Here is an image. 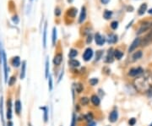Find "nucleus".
I'll return each mask as SVG.
<instances>
[{"mask_svg":"<svg viewBox=\"0 0 152 126\" xmlns=\"http://www.w3.org/2000/svg\"><path fill=\"white\" fill-rule=\"evenodd\" d=\"M134 86L139 92H141V93L145 92V93L146 91L151 86L149 76L142 74L141 75L136 77V79L134 80Z\"/></svg>","mask_w":152,"mask_h":126,"instance_id":"nucleus-1","label":"nucleus"},{"mask_svg":"<svg viewBox=\"0 0 152 126\" xmlns=\"http://www.w3.org/2000/svg\"><path fill=\"white\" fill-rule=\"evenodd\" d=\"M2 64H3V67L4 81L7 82L8 81V72H9V69H8V63H7V56H6V53L3 51V49L2 51Z\"/></svg>","mask_w":152,"mask_h":126,"instance_id":"nucleus-2","label":"nucleus"},{"mask_svg":"<svg viewBox=\"0 0 152 126\" xmlns=\"http://www.w3.org/2000/svg\"><path fill=\"white\" fill-rule=\"evenodd\" d=\"M142 74H144V69L141 67L132 68L128 71V75L131 77H138V76L141 75Z\"/></svg>","mask_w":152,"mask_h":126,"instance_id":"nucleus-3","label":"nucleus"},{"mask_svg":"<svg viewBox=\"0 0 152 126\" xmlns=\"http://www.w3.org/2000/svg\"><path fill=\"white\" fill-rule=\"evenodd\" d=\"M151 27L152 22H150V21L144 22V23L140 26V27L139 28V30H138V32H137V35H140V34H142V33H144V32L149 31Z\"/></svg>","mask_w":152,"mask_h":126,"instance_id":"nucleus-4","label":"nucleus"},{"mask_svg":"<svg viewBox=\"0 0 152 126\" xmlns=\"http://www.w3.org/2000/svg\"><path fill=\"white\" fill-rule=\"evenodd\" d=\"M93 54H94V53H93V50L91 49V47L86 48L85 50L84 53H83V59H84V60L86 61V62L90 61L91 59H92V57H93Z\"/></svg>","mask_w":152,"mask_h":126,"instance_id":"nucleus-5","label":"nucleus"},{"mask_svg":"<svg viewBox=\"0 0 152 126\" xmlns=\"http://www.w3.org/2000/svg\"><path fill=\"white\" fill-rule=\"evenodd\" d=\"M140 44H141V39H140L139 37H136V38L133 41V42L131 43L130 47L128 48V53H132L133 51H135Z\"/></svg>","mask_w":152,"mask_h":126,"instance_id":"nucleus-6","label":"nucleus"},{"mask_svg":"<svg viewBox=\"0 0 152 126\" xmlns=\"http://www.w3.org/2000/svg\"><path fill=\"white\" fill-rule=\"evenodd\" d=\"M95 42L98 46H102V45H104V43L106 42V39L100 33H96L95 35Z\"/></svg>","mask_w":152,"mask_h":126,"instance_id":"nucleus-7","label":"nucleus"},{"mask_svg":"<svg viewBox=\"0 0 152 126\" xmlns=\"http://www.w3.org/2000/svg\"><path fill=\"white\" fill-rule=\"evenodd\" d=\"M6 117L8 120H11L12 119V102L11 100L7 101V111H6Z\"/></svg>","mask_w":152,"mask_h":126,"instance_id":"nucleus-8","label":"nucleus"},{"mask_svg":"<svg viewBox=\"0 0 152 126\" xmlns=\"http://www.w3.org/2000/svg\"><path fill=\"white\" fill-rule=\"evenodd\" d=\"M118 119V113L117 110L112 111L108 116V120L111 122V123H115L117 122V120Z\"/></svg>","mask_w":152,"mask_h":126,"instance_id":"nucleus-9","label":"nucleus"},{"mask_svg":"<svg viewBox=\"0 0 152 126\" xmlns=\"http://www.w3.org/2000/svg\"><path fill=\"white\" fill-rule=\"evenodd\" d=\"M114 60V51L112 48H110L107 52V55L106 57V59H105V62L106 63H112Z\"/></svg>","mask_w":152,"mask_h":126,"instance_id":"nucleus-10","label":"nucleus"},{"mask_svg":"<svg viewBox=\"0 0 152 126\" xmlns=\"http://www.w3.org/2000/svg\"><path fill=\"white\" fill-rule=\"evenodd\" d=\"M86 19V9L85 6H83L81 8V12H80V15L79 18V24H82Z\"/></svg>","mask_w":152,"mask_h":126,"instance_id":"nucleus-11","label":"nucleus"},{"mask_svg":"<svg viewBox=\"0 0 152 126\" xmlns=\"http://www.w3.org/2000/svg\"><path fill=\"white\" fill-rule=\"evenodd\" d=\"M91 102H92V104L94 106H96V107H98L101 104V99H100V97L97 95H92L91 97Z\"/></svg>","mask_w":152,"mask_h":126,"instance_id":"nucleus-12","label":"nucleus"},{"mask_svg":"<svg viewBox=\"0 0 152 126\" xmlns=\"http://www.w3.org/2000/svg\"><path fill=\"white\" fill-rule=\"evenodd\" d=\"M15 113L17 115H20V113L22 110V104H21V102L20 100H16L15 102Z\"/></svg>","mask_w":152,"mask_h":126,"instance_id":"nucleus-13","label":"nucleus"},{"mask_svg":"<svg viewBox=\"0 0 152 126\" xmlns=\"http://www.w3.org/2000/svg\"><path fill=\"white\" fill-rule=\"evenodd\" d=\"M62 62H63V54L62 53H57L54 56V59H53L54 65L59 66V65H60L61 63H62Z\"/></svg>","mask_w":152,"mask_h":126,"instance_id":"nucleus-14","label":"nucleus"},{"mask_svg":"<svg viewBox=\"0 0 152 126\" xmlns=\"http://www.w3.org/2000/svg\"><path fill=\"white\" fill-rule=\"evenodd\" d=\"M40 109L43 111V120H44V122L47 123L48 119H49V115H48L49 108H48V107H41Z\"/></svg>","mask_w":152,"mask_h":126,"instance_id":"nucleus-15","label":"nucleus"},{"mask_svg":"<svg viewBox=\"0 0 152 126\" xmlns=\"http://www.w3.org/2000/svg\"><path fill=\"white\" fill-rule=\"evenodd\" d=\"M26 62L23 61L21 64V69H20V78L21 80L25 79L26 77Z\"/></svg>","mask_w":152,"mask_h":126,"instance_id":"nucleus-16","label":"nucleus"},{"mask_svg":"<svg viewBox=\"0 0 152 126\" xmlns=\"http://www.w3.org/2000/svg\"><path fill=\"white\" fill-rule=\"evenodd\" d=\"M46 32H47V23L45 22L44 28H43V36H42V45L44 48L46 47Z\"/></svg>","mask_w":152,"mask_h":126,"instance_id":"nucleus-17","label":"nucleus"},{"mask_svg":"<svg viewBox=\"0 0 152 126\" xmlns=\"http://www.w3.org/2000/svg\"><path fill=\"white\" fill-rule=\"evenodd\" d=\"M146 10H147V3H142L138 9V15H143L146 12Z\"/></svg>","mask_w":152,"mask_h":126,"instance_id":"nucleus-18","label":"nucleus"},{"mask_svg":"<svg viewBox=\"0 0 152 126\" xmlns=\"http://www.w3.org/2000/svg\"><path fill=\"white\" fill-rule=\"evenodd\" d=\"M12 65L15 67V68H18L20 67V65L21 64V61H20V58L19 56H15L12 59V61H11Z\"/></svg>","mask_w":152,"mask_h":126,"instance_id":"nucleus-19","label":"nucleus"},{"mask_svg":"<svg viewBox=\"0 0 152 126\" xmlns=\"http://www.w3.org/2000/svg\"><path fill=\"white\" fill-rule=\"evenodd\" d=\"M69 64L71 66V67H74V68H77L80 65V63L79 60L77 59H70L69 60Z\"/></svg>","mask_w":152,"mask_h":126,"instance_id":"nucleus-20","label":"nucleus"},{"mask_svg":"<svg viewBox=\"0 0 152 126\" xmlns=\"http://www.w3.org/2000/svg\"><path fill=\"white\" fill-rule=\"evenodd\" d=\"M0 115H1V121L3 122V126H5L4 125V116H3V96H1L0 98Z\"/></svg>","mask_w":152,"mask_h":126,"instance_id":"nucleus-21","label":"nucleus"},{"mask_svg":"<svg viewBox=\"0 0 152 126\" xmlns=\"http://www.w3.org/2000/svg\"><path fill=\"white\" fill-rule=\"evenodd\" d=\"M142 56H143L142 51H137V52H135V53L133 54V56H132V59H132V60H133V61H136L138 59H141Z\"/></svg>","mask_w":152,"mask_h":126,"instance_id":"nucleus-22","label":"nucleus"},{"mask_svg":"<svg viewBox=\"0 0 152 126\" xmlns=\"http://www.w3.org/2000/svg\"><path fill=\"white\" fill-rule=\"evenodd\" d=\"M49 69H50V64H49V59L48 58L46 59L45 63V78L47 79L49 76Z\"/></svg>","mask_w":152,"mask_h":126,"instance_id":"nucleus-23","label":"nucleus"},{"mask_svg":"<svg viewBox=\"0 0 152 126\" xmlns=\"http://www.w3.org/2000/svg\"><path fill=\"white\" fill-rule=\"evenodd\" d=\"M77 9L75 8H70L68 9V15L70 16L71 18H75L77 15Z\"/></svg>","mask_w":152,"mask_h":126,"instance_id":"nucleus-24","label":"nucleus"},{"mask_svg":"<svg viewBox=\"0 0 152 126\" xmlns=\"http://www.w3.org/2000/svg\"><path fill=\"white\" fill-rule=\"evenodd\" d=\"M122 56H123V53L122 51L118 50V49H117V50L114 51V58L117 59L118 60H120L122 58Z\"/></svg>","mask_w":152,"mask_h":126,"instance_id":"nucleus-25","label":"nucleus"},{"mask_svg":"<svg viewBox=\"0 0 152 126\" xmlns=\"http://www.w3.org/2000/svg\"><path fill=\"white\" fill-rule=\"evenodd\" d=\"M89 102H90V99H89L88 97H86V96L81 97V98L79 99V103H80L81 105H83V106H86V105H88Z\"/></svg>","mask_w":152,"mask_h":126,"instance_id":"nucleus-26","label":"nucleus"},{"mask_svg":"<svg viewBox=\"0 0 152 126\" xmlns=\"http://www.w3.org/2000/svg\"><path fill=\"white\" fill-rule=\"evenodd\" d=\"M84 90V86L81 83H77L75 85V92L77 93H81Z\"/></svg>","mask_w":152,"mask_h":126,"instance_id":"nucleus-27","label":"nucleus"},{"mask_svg":"<svg viewBox=\"0 0 152 126\" xmlns=\"http://www.w3.org/2000/svg\"><path fill=\"white\" fill-rule=\"evenodd\" d=\"M77 55H78V51H77L76 49H74V48L70 49L69 53V57L70 59H74V58H75Z\"/></svg>","mask_w":152,"mask_h":126,"instance_id":"nucleus-28","label":"nucleus"},{"mask_svg":"<svg viewBox=\"0 0 152 126\" xmlns=\"http://www.w3.org/2000/svg\"><path fill=\"white\" fill-rule=\"evenodd\" d=\"M52 45L54 46L56 44V42H57V29H56V27H54L53 30H52Z\"/></svg>","mask_w":152,"mask_h":126,"instance_id":"nucleus-29","label":"nucleus"},{"mask_svg":"<svg viewBox=\"0 0 152 126\" xmlns=\"http://www.w3.org/2000/svg\"><path fill=\"white\" fill-rule=\"evenodd\" d=\"M118 42V36L116 35H111L109 36V39H108V42L109 43H115Z\"/></svg>","mask_w":152,"mask_h":126,"instance_id":"nucleus-30","label":"nucleus"},{"mask_svg":"<svg viewBox=\"0 0 152 126\" xmlns=\"http://www.w3.org/2000/svg\"><path fill=\"white\" fill-rule=\"evenodd\" d=\"M48 90L49 92H52V88H53V84H52V75H49L48 76Z\"/></svg>","mask_w":152,"mask_h":126,"instance_id":"nucleus-31","label":"nucleus"},{"mask_svg":"<svg viewBox=\"0 0 152 126\" xmlns=\"http://www.w3.org/2000/svg\"><path fill=\"white\" fill-rule=\"evenodd\" d=\"M102 55H103V51H102V50L97 51L96 53V61H99L102 59Z\"/></svg>","mask_w":152,"mask_h":126,"instance_id":"nucleus-32","label":"nucleus"},{"mask_svg":"<svg viewBox=\"0 0 152 126\" xmlns=\"http://www.w3.org/2000/svg\"><path fill=\"white\" fill-rule=\"evenodd\" d=\"M84 118H85V120H87L88 122H91V121H93V114H92V113H86L85 116H84Z\"/></svg>","mask_w":152,"mask_h":126,"instance_id":"nucleus-33","label":"nucleus"},{"mask_svg":"<svg viewBox=\"0 0 152 126\" xmlns=\"http://www.w3.org/2000/svg\"><path fill=\"white\" fill-rule=\"evenodd\" d=\"M112 15V12L110 11V10H105V12H104V14H103V16H104V18H105L106 20L111 19Z\"/></svg>","mask_w":152,"mask_h":126,"instance_id":"nucleus-34","label":"nucleus"},{"mask_svg":"<svg viewBox=\"0 0 152 126\" xmlns=\"http://www.w3.org/2000/svg\"><path fill=\"white\" fill-rule=\"evenodd\" d=\"M15 82H16V77H15V76H11V77L9 79L8 84H9V86H14V85H15Z\"/></svg>","mask_w":152,"mask_h":126,"instance_id":"nucleus-35","label":"nucleus"},{"mask_svg":"<svg viewBox=\"0 0 152 126\" xmlns=\"http://www.w3.org/2000/svg\"><path fill=\"white\" fill-rule=\"evenodd\" d=\"M98 82H99V80L97 79V78H92V79L89 80V83L91 84V86H96Z\"/></svg>","mask_w":152,"mask_h":126,"instance_id":"nucleus-36","label":"nucleus"},{"mask_svg":"<svg viewBox=\"0 0 152 126\" xmlns=\"http://www.w3.org/2000/svg\"><path fill=\"white\" fill-rule=\"evenodd\" d=\"M111 28L112 29V30H117L118 28V21H112V23H111Z\"/></svg>","mask_w":152,"mask_h":126,"instance_id":"nucleus-37","label":"nucleus"},{"mask_svg":"<svg viewBox=\"0 0 152 126\" xmlns=\"http://www.w3.org/2000/svg\"><path fill=\"white\" fill-rule=\"evenodd\" d=\"M136 124V119L135 118H131L128 120V125L130 126H135Z\"/></svg>","mask_w":152,"mask_h":126,"instance_id":"nucleus-38","label":"nucleus"},{"mask_svg":"<svg viewBox=\"0 0 152 126\" xmlns=\"http://www.w3.org/2000/svg\"><path fill=\"white\" fill-rule=\"evenodd\" d=\"M145 93H146L148 97H152V86H151L149 87V89L146 91Z\"/></svg>","mask_w":152,"mask_h":126,"instance_id":"nucleus-39","label":"nucleus"},{"mask_svg":"<svg viewBox=\"0 0 152 126\" xmlns=\"http://www.w3.org/2000/svg\"><path fill=\"white\" fill-rule=\"evenodd\" d=\"M76 116L75 113H73V116H72V121H71V125L70 126H76Z\"/></svg>","mask_w":152,"mask_h":126,"instance_id":"nucleus-40","label":"nucleus"},{"mask_svg":"<svg viewBox=\"0 0 152 126\" xmlns=\"http://www.w3.org/2000/svg\"><path fill=\"white\" fill-rule=\"evenodd\" d=\"M54 14L56 16H59L61 15V9L59 7H56L55 8V11H54Z\"/></svg>","mask_w":152,"mask_h":126,"instance_id":"nucleus-41","label":"nucleus"},{"mask_svg":"<svg viewBox=\"0 0 152 126\" xmlns=\"http://www.w3.org/2000/svg\"><path fill=\"white\" fill-rule=\"evenodd\" d=\"M87 126H96V123L94 122V121H91V122H89V124H88Z\"/></svg>","mask_w":152,"mask_h":126,"instance_id":"nucleus-42","label":"nucleus"},{"mask_svg":"<svg viewBox=\"0 0 152 126\" xmlns=\"http://www.w3.org/2000/svg\"><path fill=\"white\" fill-rule=\"evenodd\" d=\"M101 2L102 4H107L110 2V0H101Z\"/></svg>","mask_w":152,"mask_h":126,"instance_id":"nucleus-43","label":"nucleus"},{"mask_svg":"<svg viewBox=\"0 0 152 126\" xmlns=\"http://www.w3.org/2000/svg\"><path fill=\"white\" fill-rule=\"evenodd\" d=\"M7 126H14V124L11 120H9L8 123H7Z\"/></svg>","mask_w":152,"mask_h":126,"instance_id":"nucleus-44","label":"nucleus"},{"mask_svg":"<svg viewBox=\"0 0 152 126\" xmlns=\"http://www.w3.org/2000/svg\"><path fill=\"white\" fill-rule=\"evenodd\" d=\"M63 70H62V71H61L60 75H59V82L61 80H62V77H63Z\"/></svg>","mask_w":152,"mask_h":126,"instance_id":"nucleus-45","label":"nucleus"},{"mask_svg":"<svg viewBox=\"0 0 152 126\" xmlns=\"http://www.w3.org/2000/svg\"><path fill=\"white\" fill-rule=\"evenodd\" d=\"M91 41H92V36H90L88 37V39H87V43H88V44H89V43H91Z\"/></svg>","mask_w":152,"mask_h":126,"instance_id":"nucleus-46","label":"nucleus"},{"mask_svg":"<svg viewBox=\"0 0 152 126\" xmlns=\"http://www.w3.org/2000/svg\"><path fill=\"white\" fill-rule=\"evenodd\" d=\"M148 12H149V14H151V15H152V9H150V10H149Z\"/></svg>","mask_w":152,"mask_h":126,"instance_id":"nucleus-47","label":"nucleus"},{"mask_svg":"<svg viewBox=\"0 0 152 126\" xmlns=\"http://www.w3.org/2000/svg\"><path fill=\"white\" fill-rule=\"evenodd\" d=\"M150 126H152V123H151V125H150Z\"/></svg>","mask_w":152,"mask_h":126,"instance_id":"nucleus-48","label":"nucleus"},{"mask_svg":"<svg viewBox=\"0 0 152 126\" xmlns=\"http://www.w3.org/2000/svg\"><path fill=\"white\" fill-rule=\"evenodd\" d=\"M31 1H32V0H31Z\"/></svg>","mask_w":152,"mask_h":126,"instance_id":"nucleus-49","label":"nucleus"}]
</instances>
